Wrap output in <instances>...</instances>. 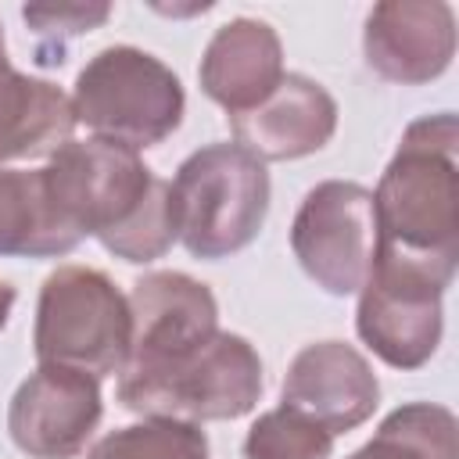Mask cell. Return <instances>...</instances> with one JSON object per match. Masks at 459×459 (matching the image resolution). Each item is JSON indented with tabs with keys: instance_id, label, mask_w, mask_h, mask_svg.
<instances>
[{
	"instance_id": "6da1fadb",
	"label": "cell",
	"mask_w": 459,
	"mask_h": 459,
	"mask_svg": "<svg viewBox=\"0 0 459 459\" xmlns=\"http://www.w3.org/2000/svg\"><path fill=\"white\" fill-rule=\"evenodd\" d=\"M380 247L427 262L445 276L459 265V122L452 111L405 126L373 190Z\"/></svg>"
},
{
	"instance_id": "7a4b0ae2",
	"label": "cell",
	"mask_w": 459,
	"mask_h": 459,
	"mask_svg": "<svg viewBox=\"0 0 459 459\" xmlns=\"http://www.w3.org/2000/svg\"><path fill=\"white\" fill-rule=\"evenodd\" d=\"M265 377L255 344L219 330L194 351L143 373H118V402L143 420H237L262 398Z\"/></svg>"
},
{
	"instance_id": "3957f363",
	"label": "cell",
	"mask_w": 459,
	"mask_h": 459,
	"mask_svg": "<svg viewBox=\"0 0 459 459\" xmlns=\"http://www.w3.org/2000/svg\"><path fill=\"white\" fill-rule=\"evenodd\" d=\"M72 111L75 126H86L97 140H111L140 154L179 129L186 93L161 57L115 43L97 50L75 75Z\"/></svg>"
},
{
	"instance_id": "277c9868",
	"label": "cell",
	"mask_w": 459,
	"mask_h": 459,
	"mask_svg": "<svg viewBox=\"0 0 459 459\" xmlns=\"http://www.w3.org/2000/svg\"><path fill=\"white\" fill-rule=\"evenodd\" d=\"M169 186L179 240L194 258H230L265 226L269 172L237 143H208L194 151Z\"/></svg>"
},
{
	"instance_id": "5b68a950",
	"label": "cell",
	"mask_w": 459,
	"mask_h": 459,
	"mask_svg": "<svg viewBox=\"0 0 459 459\" xmlns=\"http://www.w3.org/2000/svg\"><path fill=\"white\" fill-rule=\"evenodd\" d=\"M129 298L108 273L57 265L36 301L32 351L39 366H68L97 380L118 377L129 359Z\"/></svg>"
},
{
	"instance_id": "8992f818",
	"label": "cell",
	"mask_w": 459,
	"mask_h": 459,
	"mask_svg": "<svg viewBox=\"0 0 459 459\" xmlns=\"http://www.w3.org/2000/svg\"><path fill=\"white\" fill-rule=\"evenodd\" d=\"M452 276L427 262L377 247V262L359 287L355 330L391 369H420L434 359L445 330L441 298Z\"/></svg>"
},
{
	"instance_id": "52a82bcc",
	"label": "cell",
	"mask_w": 459,
	"mask_h": 459,
	"mask_svg": "<svg viewBox=\"0 0 459 459\" xmlns=\"http://www.w3.org/2000/svg\"><path fill=\"white\" fill-rule=\"evenodd\" d=\"M380 247L373 190L351 179L316 183L290 222V251L326 294H359Z\"/></svg>"
},
{
	"instance_id": "ba28073f",
	"label": "cell",
	"mask_w": 459,
	"mask_h": 459,
	"mask_svg": "<svg viewBox=\"0 0 459 459\" xmlns=\"http://www.w3.org/2000/svg\"><path fill=\"white\" fill-rule=\"evenodd\" d=\"M47 197L61 226L82 244L122 226L147 197L154 172L143 158L111 140H68L43 165Z\"/></svg>"
},
{
	"instance_id": "9c48e42d",
	"label": "cell",
	"mask_w": 459,
	"mask_h": 459,
	"mask_svg": "<svg viewBox=\"0 0 459 459\" xmlns=\"http://www.w3.org/2000/svg\"><path fill=\"white\" fill-rule=\"evenodd\" d=\"M104 416L100 380L68 366H36L7 405L11 441L32 459H75Z\"/></svg>"
},
{
	"instance_id": "30bf717a",
	"label": "cell",
	"mask_w": 459,
	"mask_h": 459,
	"mask_svg": "<svg viewBox=\"0 0 459 459\" xmlns=\"http://www.w3.org/2000/svg\"><path fill=\"white\" fill-rule=\"evenodd\" d=\"M129 316L133 333L122 373L158 369L219 333L215 294L208 290V283L176 269L140 276L129 290Z\"/></svg>"
},
{
	"instance_id": "8fae6325",
	"label": "cell",
	"mask_w": 459,
	"mask_h": 459,
	"mask_svg": "<svg viewBox=\"0 0 459 459\" xmlns=\"http://www.w3.org/2000/svg\"><path fill=\"white\" fill-rule=\"evenodd\" d=\"M366 65L398 86H423L455 57V11L445 0L373 4L362 29Z\"/></svg>"
},
{
	"instance_id": "7c38bea8",
	"label": "cell",
	"mask_w": 459,
	"mask_h": 459,
	"mask_svg": "<svg viewBox=\"0 0 459 459\" xmlns=\"http://www.w3.org/2000/svg\"><path fill=\"white\" fill-rule=\"evenodd\" d=\"M280 394L287 409L337 437L373 416L380 405V380L359 348L344 341H316L294 355Z\"/></svg>"
},
{
	"instance_id": "4fadbf2b",
	"label": "cell",
	"mask_w": 459,
	"mask_h": 459,
	"mask_svg": "<svg viewBox=\"0 0 459 459\" xmlns=\"http://www.w3.org/2000/svg\"><path fill=\"white\" fill-rule=\"evenodd\" d=\"M233 143L265 161H294L323 151L337 133V100L316 79L301 72H287L276 90L240 111L230 115Z\"/></svg>"
},
{
	"instance_id": "5bb4252c",
	"label": "cell",
	"mask_w": 459,
	"mask_h": 459,
	"mask_svg": "<svg viewBox=\"0 0 459 459\" xmlns=\"http://www.w3.org/2000/svg\"><path fill=\"white\" fill-rule=\"evenodd\" d=\"M283 75V43L262 18H233L219 25L197 68L204 97L226 108V115L262 104Z\"/></svg>"
},
{
	"instance_id": "9a60e30c",
	"label": "cell",
	"mask_w": 459,
	"mask_h": 459,
	"mask_svg": "<svg viewBox=\"0 0 459 459\" xmlns=\"http://www.w3.org/2000/svg\"><path fill=\"white\" fill-rule=\"evenodd\" d=\"M75 133L72 97L50 79L0 65V165L22 158H50Z\"/></svg>"
},
{
	"instance_id": "2e32d148",
	"label": "cell",
	"mask_w": 459,
	"mask_h": 459,
	"mask_svg": "<svg viewBox=\"0 0 459 459\" xmlns=\"http://www.w3.org/2000/svg\"><path fill=\"white\" fill-rule=\"evenodd\" d=\"M75 247L79 240L61 226L47 197L43 169L0 165V255L61 258Z\"/></svg>"
},
{
	"instance_id": "e0dca14e",
	"label": "cell",
	"mask_w": 459,
	"mask_h": 459,
	"mask_svg": "<svg viewBox=\"0 0 459 459\" xmlns=\"http://www.w3.org/2000/svg\"><path fill=\"white\" fill-rule=\"evenodd\" d=\"M348 459H459V420L434 402L398 405Z\"/></svg>"
},
{
	"instance_id": "ac0fdd59",
	"label": "cell",
	"mask_w": 459,
	"mask_h": 459,
	"mask_svg": "<svg viewBox=\"0 0 459 459\" xmlns=\"http://www.w3.org/2000/svg\"><path fill=\"white\" fill-rule=\"evenodd\" d=\"M104 251H111L115 258L122 262H133V265H143V262H154L161 258L176 240H179V230H176V208H172V186L169 179H158L151 183L147 197L136 204V212L108 230L104 237H97Z\"/></svg>"
},
{
	"instance_id": "d6986e66",
	"label": "cell",
	"mask_w": 459,
	"mask_h": 459,
	"mask_svg": "<svg viewBox=\"0 0 459 459\" xmlns=\"http://www.w3.org/2000/svg\"><path fill=\"white\" fill-rule=\"evenodd\" d=\"M86 459H208V437L197 423L140 420L104 434Z\"/></svg>"
},
{
	"instance_id": "ffe728a7",
	"label": "cell",
	"mask_w": 459,
	"mask_h": 459,
	"mask_svg": "<svg viewBox=\"0 0 459 459\" xmlns=\"http://www.w3.org/2000/svg\"><path fill=\"white\" fill-rule=\"evenodd\" d=\"M330 455H333V434L287 405L262 412L244 437V459H330Z\"/></svg>"
},
{
	"instance_id": "44dd1931",
	"label": "cell",
	"mask_w": 459,
	"mask_h": 459,
	"mask_svg": "<svg viewBox=\"0 0 459 459\" xmlns=\"http://www.w3.org/2000/svg\"><path fill=\"white\" fill-rule=\"evenodd\" d=\"M22 18L39 36H82L100 29L111 18V4L86 0V4H25Z\"/></svg>"
},
{
	"instance_id": "7402d4cb",
	"label": "cell",
	"mask_w": 459,
	"mask_h": 459,
	"mask_svg": "<svg viewBox=\"0 0 459 459\" xmlns=\"http://www.w3.org/2000/svg\"><path fill=\"white\" fill-rule=\"evenodd\" d=\"M14 287L11 283H0V330L7 326V319H11V308H14Z\"/></svg>"
},
{
	"instance_id": "603a6c76",
	"label": "cell",
	"mask_w": 459,
	"mask_h": 459,
	"mask_svg": "<svg viewBox=\"0 0 459 459\" xmlns=\"http://www.w3.org/2000/svg\"><path fill=\"white\" fill-rule=\"evenodd\" d=\"M7 61V43H4V29H0V65Z\"/></svg>"
}]
</instances>
